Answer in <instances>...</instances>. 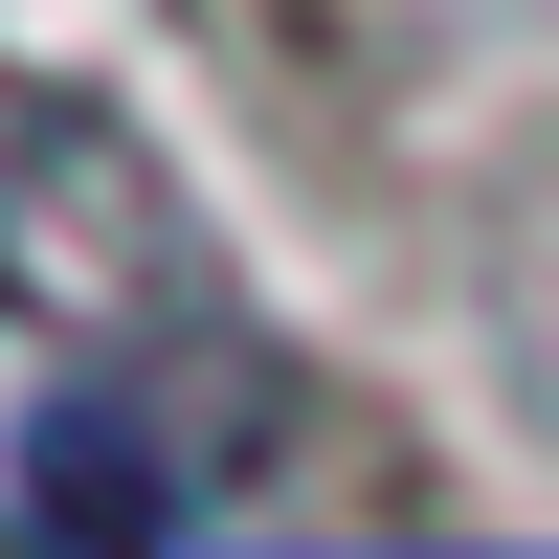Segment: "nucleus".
<instances>
[{
	"mask_svg": "<svg viewBox=\"0 0 559 559\" xmlns=\"http://www.w3.org/2000/svg\"><path fill=\"white\" fill-rule=\"evenodd\" d=\"M0 292L23 313H112V292H179V224H157V179H134V134L90 112H45V90H0Z\"/></svg>",
	"mask_w": 559,
	"mask_h": 559,
	"instance_id": "obj_1",
	"label": "nucleus"
},
{
	"mask_svg": "<svg viewBox=\"0 0 559 559\" xmlns=\"http://www.w3.org/2000/svg\"><path fill=\"white\" fill-rule=\"evenodd\" d=\"M23 537L45 559H157V448H134L112 403H45L23 426Z\"/></svg>",
	"mask_w": 559,
	"mask_h": 559,
	"instance_id": "obj_2",
	"label": "nucleus"
}]
</instances>
